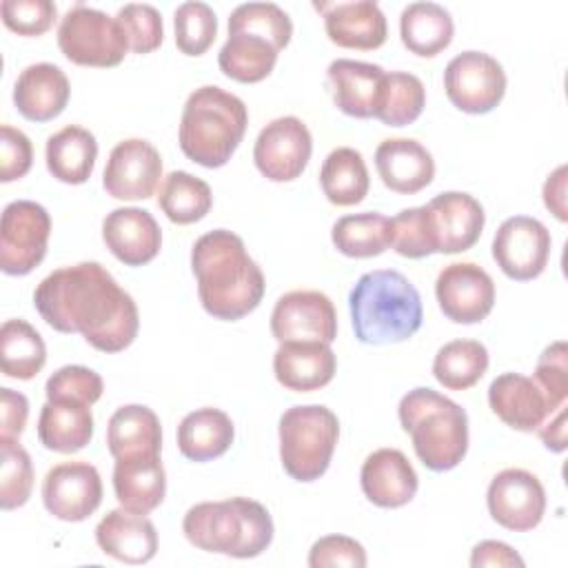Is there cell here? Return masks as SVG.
<instances>
[{
  "label": "cell",
  "instance_id": "34",
  "mask_svg": "<svg viewBox=\"0 0 568 568\" xmlns=\"http://www.w3.org/2000/svg\"><path fill=\"white\" fill-rule=\"evenodd\" d=\"M106 446L113 459L138 453H160L162 426L158 415L142 404L120 406L109 419Z\"/></svg>",
  "mask_w": 568,
  "mask_h": 568
},
{
  "label": "cell",
  "instance_id": "35",
  "mask_svg": "<svg viewBox=\"0 0 568 568\" xmlns=\"http://www.w3.org/2000/svg\"><path fill=\"white\" fill-rule=\"evenodd\" d=\"M320 184L331 204L353 206L359 204L368 193V169L357 149L337 146L333 149L320 169Z\"/></svg>",
  "mask_w": 568,
  "mask_h": 568
},
{
  "label": "cell",
  "instance_id": "17",
  "mask_svg": "<svg viewBox=\"0 0 568 568\" xmlns=\"http://www.w3.org/2000/svg\"><path fill=\"white\" fill-rule=\"evenodd\" d=\"M160 151L142 138H129L111 149L102 186L115 200H146L160 186Z\"/></svg>",
  "mask_w": 568,
  "mask_h": 568
},
{
  "label": "cell",
  "instance_id": "2",
  "mask_svg": "<svg viewBox=\"0 0 568 568\" xmlns=\"http://www.w3.org/2000/svg\"><path fill=\"white\" fill-rule=\"evenodd\" d=\"M191 268L202 308L217 320H242L264 297V273L233 231L215 229L197 237L191 248Z\"/></svg>",
  "mask_w": 568,
  "mask_h": 568
},
{
  "label": "cell",
  "instance_id": "14",
  "mask_svg": "<svg viewBox=\"0 0 568 568\" xmlns=\"http://www.w3.org/2000/svg\"><path fill=\"white\" fill-rule=\"evenodd\" d=\"M486 506L499 526L513 532H526L544 519L546 490L530 470L504 468L488 484Z\"/></svg>",
  "mask_w": 568,
  "mask_h": 568
},
{
  "label": "cell",
  "instance_id": "28",
  "mask_svg": "<svg viewBox=\"0 0 568 568\" xmlns=\"http://www.w3.org/2000/svg\"><path fill=\"white\" fill-rule=\"evenodd\" d=\"M490 410L510 428L532 433L550 415L546 395L532 377L501 373L488 386Z\"/></svg>",
  "mask_w": 568,
  "mask_h": 568
},
{
  "label": "cell",
  "instance_id": "38",
  "mask_svg": "<svg viewBox=\"0 0 568 568\" xmlns=\"http://www.w3.org/2000/svg\"><path fill=\"white\" fill-rule=\"evenodd\" d=\"M158 206L173 224H193L211 211L213 193L204 180L186 171H171L160 182Z\"/></svg>",
  "mask_w": 568,
  "mask_h": 568
},
{
  "label": "cell",
  "instance_id": "52",
  "mask_svg": "<svg viewBox=\"0 0 568 568\" xmlns=\"http://www.w3.org/2000/svg\"><path fill=\"white\" fill-rule=\"evenodd\" d=\"M566 180H568V166L561 164L557 166L544 182V204L546 209L559 220L566 222L568 220V211H566Z\"/></svg>",
  "mask_w": 568,
  "mask_h": 568
},
{
  "label": "cell",
  "instance_id": "3",
  "mask_svg": "<svg viewBox=\"0 0 568 568\" xmlns=\"http://www.w3.org/2000/svg\"><path fill=\"white\" fill-rule=\"evenodd\" d=\"M351 322L362 344H395L422 328L424 308L413 282L393 268L364 273L348 295Z\"/></svg>",
  "mask_w": 568,
  "mask_h": 568
},
{
  "label": "cell",
  "instance_id": "45",
  "mask_svg": "<svg viewBox=\"0 0 568 568\" xmlns=\"http://www.w3.org/2000/svg\"><path fill=\"white\" fill-rule=\"evenodd\" d=\"M535 382L546 395L550 413L566 404L568 397V348L566 342H552L546 346L535 366Z\"/></svg>",
  "mask_w": 568,
  "mask_h": 568
},
{
  "label": "cell",
  "instance_id": "32",
  "mask_svg": "<svg viewBox=\"0 0 568 568\" xmlns=\"http://www.w3.org/2000/svg\"><path fill=\"white\" fill-rule=\"evenodd\" d=\"M98 142L95 135L78 124H69L49 135L44 160L49 173L64 184H84L95 166Z\"/></svg>",
  "mask_w": 568,
  "mask_h": 568
},
{
  "label": "cell",
  "instance_id": "30",
  "mask_svg": "<svg viewBox=\"0 0 568 568\" xmlns=\"http://www.w3.org/2000/svg\"><path fill=\"white\" fill-rule=\"evenodd\" d=\"M93 437L91 404L73 397L47 399L38 417V439L47 450L78 453Z\"/></svg>",
  "mask_w": 568,
  "mask_h": 568
},
{
  "label": "cell",
  "instance_id": "4",
  "mask_svg": "<svg viewBox=\"0 0 568 568\" xmlns=\"http://www.w3.org/2000/svg\"><path fill=\"white\" fill-rule=\"evenodd\" d=\"M293 22L275 2H244L229 16V38L217 53L222 73L253 84L271 75L277 53L291 42Z\"/></svg>",
  "mask_w": 568,
  "mask_h": 568
},
{
  "label": "cell",
  "instance_id": "51",
  "mask_svg": "<svg viewBox=\"0 0 568 568\" xmlns=\"http://www.w3.org/2000/svg\"><path fill=\"white\" fill-rule=\"evenodd\" d=\"M470 566L479 568V566H506V568H515V566H524V559L517 555L515 548H510L504 541H495V539H486L479 541L473 552H470Z\"/></svg>",
  "mask_w": 568,
  "mask_h": 568
},
{
  "label": "cell",
  "instance_id": "8",
  "mask_svg": "<svg viewBox=\"0 0 568 568\" xmlns=\"http://www.w3.org/2000/svg\"><path fill=\"white\" fill-rule=\"evenodd\" d=\"M277 435L284 470L297 481H315L326 473L335 453L339 419L322 404L291 406L280 417Z\"/></svg>",
  "mask_w": 568,
  "mask_h": 568
},
{
  "label": "cell",
  "instance_id": "36",
  "mask_svg": "<svg viewBox=\"0 0 568 568\" xmlns=\"http://www.w3.org/2000/svg\"><path fill=\"white\" fill-rule=\"evenodd\" d=\"M331 240L335 248L346 257H375L390 248V217L366 211L355 215H344L333 224Z\"/></svg>",
  "mask_w": 568,
  "mask_h": 568
},
{
  "label": "cell",
  "instance_id": "12",
  "mask_svg": "<svg viewBox=\"0 0 568 568\" xmlns=\"http://www.w3.org/2000/svg\"><path fill=\"white\" fill-rule=\"evenodd\" d=\"M313 138L308 126L295 115L271 120L257 135L253 162L271 182H291L300 178L311 160Z\"/></svg>",
  "mask_w": 568,
  "mask_h": 568
},
{
  "label": "cell",
  "instance_id": "9",
  "mask_svg": "<svg viewBox=\"0 0 568 568\" xmlns=\"http://www.w3.org/2000/svg\"><path fill=\"white\" fill-rule=\"evenodd\" d=\"M58 47L67 60L80 67H118L129 40L115 18L100 9L75 2L60 20Z\"/></svg>",
  "mask_w": 568,
  "mask_h": 568
},
{
  "label": "cell",
  "instance_id": "24",
  "mask_svg": "<svg viewBox=\"0 0 568 568\" xmlns=\"http://www.w3.org/2000/svg\"><path fill=\"white\" fill-rule=\"evenodd\" d=\"M71 95L67 73L51 62H36L20 71L13 84V104L18 113L31 122H49L58 118Z\"/></svg>",
  "mask_w": 568,
  "mask_h": 568
},
{
  "label": "cell",
  "instance_id": "1",
  "mask_svg": "<svg viewBox=\"0 0 568 568\" xmlns=\"http://www.w3.org/2000/svg\"><path fill=\"white\" fill-rule=\"evenodd\" d=\"M33 306L53 331L80 333L102 353L124 351L140 328L133 297L98 262L49 273L33 291Z\"/></svg>",
  "mask_w": 568,
  "mask_h": 568
},
{
  "label": "cell",
  "instance_id": "27",
  "mask_svg": "<svg viewBox=\"0 0 568 568\" xmlns=\"http://www.w3.org/2000/svg\"><path fill=\"white\" fill-rule=\"evenodd\" d=\"M100 550L124 564H146L158 552V532L153 521L126 508L109 510L95 526Z\"/></svg>",
  "mask_w": 568,
  "mask_h": 568
},
{
  "label": "cell",
  "instance_id": "31",
  "mask_svg": "<svg viewBox=\"0 0 568 568\" xmlns=\"http://www.w3.org/2000/svg\"><path fill=\"white\" fill-rule=\"evenodd\" d=\"M235 439L231 417L213 406L191 410L178 426V448L191 462H211L222 457Z\"/></svg>",
  "mask_w": 568,
  "mask_h": 568
},
{
  "label": "cell",
  "instance_id": "7",
  "mask_svg": "<svg viewBox=\"0 0 568 568\" xmlns=\"http://www.w3.org/2000/svg\"><path fill=\"white\" fill-rule=\"evenodd\" d=\"M399 424L410 435L415 455L435 473L453 470L468 450V415L446 395L417 386L397 406Z\"/></svg>",
  "mask_w": 568,
  "mask_h": 568
},
{
  "label": "cell",
  "instance_id": "25",
  "mask_svg": "<svg viewBox=\"0 0 568 568\" xmlns=\"http://www.w3.org/2000/svg\"><path fill=\"white\" fill-rule=\"evenodd\" d=\"M337 368V357L326 342H282L273 355L275 379L295 393L324 388Z\"/></svg>",
  "mask_w": 568,
  "mask_h": 568
},
{
  "label": "cell",
  "instance_id": "26",
  "mask_svg": "<svg viewBox=\"0 0 568 568\" xmlns=\"http://www.w3.org/2000/svg\"><path fill=\"white\" fill-rule=\"evenodd\" d=\"M113 490L122 508L149 515L166 495V473L160 453H138L115 459Z\"/></svg>",
  "mask_w": 568,
  "mask_h": 568
},
{
  "label": "cell",
  "instance_id": "23",
  "mask_svg": "<svg viewBox=\"0 0 568 568\" xmlns=\"http://www.w3.org/2000/svg\"><path fill=\"white\" fill-rule=\"evenodd\" d=\"M375 169L384 186L413 195L426 189L435 178V160L430 151L413 138H388L375 149Z\"/></svg>",
  "mask_w": 568,
  "mask_h": 568
},
{
  "label": "cell",
  "instance_id": "41",
  "mask_svg": "<svg viewBox=\"0 0 568 568\" xmlns=\"http://www.w3.org/2000/svg\"><path fill=\"white\" fill-rule=\"evenodd\" d=\"M0 506L2 510L20 508L29 501L33 488V466L18 437H0Z\"/></svg>",
  "mask_w": 568,
  "mask_h": 568
},
{
  "label": "cell",
  "instance_id": "49",
  "mask_svg": "<svg viewBox=\"0 0 568 568\" xmlns=\"http://www.w3.org/2000/svg\"><path fill=\"white\" fill-rule=\"evenodd\" d=\"M33 164L31 140L16 126H0V180L13 182L29 173Z\"/></svg>",
  "mask_w": 568,
  "mask_h": 568
},
{
  "label": "cell",
  "instance_id": "13",
  "mask_svg": "<svg viewBox=\"0 0 568 568\" xmlns=\"http://www.w3.org/2000/svg\"><path fill=\"white\" fill-rule=\"evenodd\" d=\"M550 231L530 215L504 220L493 237V260L504 275L517 282L535 280L550 257Z\"/></svg>",
  "mask_w": 568,
  "mask_h": 568
},
{
  "label": "cell",
  "instance_id": "50",
  "mask_svg": "<svg viewBox=\"0 0 568 568\" xmlns=\"http://www.w3.org/2000/svg\"><path fill=\"white\" fill-rule=\"evenodd\" d=\"M29 402L22 393L11 388H0V437H20L27 426Z\"/></svg>",
  "mask_w": 568,
  "mask_h": 568
},
{
  "label": "cell",
  "instance_id": "16",
  "mask_svg": "<svg viewBox=\"0 0 568 568\" xmlns=\"http://www.w3.org/2000/svg\"><path fill=\"white\" fill-rule=\"evenodd\" d=\"M442 313L455 324H477L495 306V282L475 262L446 264L435 280Z\"/></svg>",
  "mask_w": 568,
  "mask_h": 568
},
{
  "label": "cell",
  "instance_id": "42",
  "mask_svg": "<svg viewBox=\"0 0 568 568\" xmlns=\"http://www.w3.org/2000/svg\"><path fill=\"white\" fill-rule=\"evenodd\" d=\"M175 44L184 55H202L217 36V16L206 2H182L173 13Z\"/></svg>",
  "mask_w": 568,
  "mask_h": 568
},
{
  "label": "cell",
  "instance_id": "22",
  "mask_svg": "<svg viewBox=\"0 0 568 568\" xmlns=\"http://www.w3.org/2000/svg\"><path fill=\"white\" fill-rule=\"evenodd\" d=\"M359 484L371 504L379 508H399L415 497L419 479L402 450L379 448L364 459Z\"/></svg>",
  "mask_w": 568,
  "mask_h": 568
},
{
  "label": "cell",
  "instance_id": "48",
  "mask_svg": "<svg viewBox=\"0 0 568 568\" xmlns=\"http://www.w3.org/2000/svg\"><path fill=\"white\" fill-rule=\"evenodd\" d=\"M308 566L311 568H326V566L364 568L366 566V550L353 537L326 535V537H320L311 546Z\"/></svg>",
  "mask_w": 568,
  "mask_h": 568
},
{
  "label": "cell",
  "instance_id": "21",
  "mask_svg": "<svg viewBox=\"0 0 568 568\" xmlns=\"http://www.w3.org/2000/svg\"><path fill=\"white\" fill-rule=\"evenodd\" d=\"M106 248L126 266L149 264L162 248V231L146 209H113L102 222Z\"/></svg>",
  "mask_w": 568,
  "mask_h": 568
},
{
  "label": "cell",
  "instance_id": "15",
  "mask_svg": "<svg viewBox=\"0 0 568 568\" xmlns=\"http://www.w3.org/2000/svg\"><path fill=\"white\" fill-rule=\"evenodd\" d=\"M271 333L282 342H326L337 337V313L320 291H288L271 313Z\"/></svg>",
  "mask_w": 568,
  "mask_h": 568
},
{
  "label": "cell",
  "instance_id": "18",
  "mask_svg": "<svg viewBox=\"0 0 568 568\" xmlns=\"http://www.w3.org/2000/svg\"><path fill=\"white\" fill-rule=\"evenodd\" d=\"M44 508L62 521H84L102 504V479L89 462H62L42 479Z\"/></svg>",
  "mask_w": 568,
  "mask_h": 568
},
{
  "label": "cell",
  "instance_id": "33",
  "mask_svg": "<svg viewBox=\"0 0 568 568\" xmlns=\"http://www.w3.org/2000/svg\"><path fill=\"white\" fill-rule=\"evenodd\" d=\"M455 24L448 13L437 2H410L399 16V36L404 47L419 55L433 58L442 53L453 42Z\"/></svg>",
  "mask_w": 568,
  "mask_h": 568
},
{
  "label": "cell",
  "instance_id": "39",
  "mask_svg": "<svg viewBox=\"0 0 568 568\" xmlns=\"http://www.w3.org/2000/svg\"><path fill=\"white\" fill-rule=\"evenodd\" d=\"M426 106L424 82L408 71H386L373 118L386 126L413 124Z\"/></svg>",
  "mask_w": 568,
  "mask_h": 568
},
{
  "label": "cell",
  "instance_id": "53",
  "mask_svg": "<svg viewBox=\"0 0 568 568\" xmlns=\"http://www.w3.org/2000/svg\"><path fill=\"white\" fill-rule=\"evenodd\" d=\"M537 430L548 450L564 453L566 450V404L559 406L555 413H550Z\"/></svg>",
  "mask_w": 568,
  "mask_h": 568
},
{
  "label": "cell",
  "instance_id": "29",
  "mask_svg": "<svg viewBox=\"0 0 568 568\" xmlns=\"http://www.w3.org/2000/svg\"><path fill=\"white\" fill-rule=\"evenodd\" d=\"M384 73L379 64L348 58L333 60L326 69V78L333 89L335 106L351 118H373Z\"/></svg>",
  "mask_w": 568,
  "mask_h": 568
},
{
  "label": "cell",
  "instance_id": "19",
  "mask_svg": "<svg viewBox=\"0 0 568 568\" xmlns=\"http://www.w3.org/2000/svg\"><path fill=\"white\" fill-rule=\"evenodd\" d=\"M428 220L437 253H462L475 246L484 231V206L464 191H446L435 195L428 204Z\"/></svg>",
  "mask_w": 568,
  "mask_h": 568
},
{
  "label": "cell",
  "instance_id": "47",
  "mask_svg": "<svg viewBox=\"0 0 568 568\" xmlns=\"http://www.w3.org/2000/svg\"><path fill=\"white\" fill-rule=\"evenodd\" d=\"M102 390H104L102 377L93 368L78 366V364L58 368L44 384L47 399L73 397V399L87 402L91 406L102 397Z\"/></svg>",
  "mask_w": 568,
  "mask_h": 568
},
{
  "label": "cell",
  "instance_id": "43",
  "mask_svg": "<svg viewBox=\"0 0 568 568\" xmlns=\"http://www.w3.org/2000/svg\"><path fill=\"white\" fill-rule=\"evenodd\" d=\"M390 248L408 260H422L437 253L426 204L410 206L390 217Z\"/></svg>",
  "mask_w": 568,
  "mask_h": 568
},
{
  "label": "cell",
  "instance_id": "11",
  "mask_svg": "<svg viewBox=\"0 0 568 568\" xmlns=\"http://www.w3.org/2000/svg\"><path fill=\"white\" fill-rule=\"evenodd\" d=\"M448 100L464 113H488L506 93L504 67L484 51H462L444 69Z\"/></svg>",
  "mask_w": 568,
  "mask_h": 568
},
{
  "label": "cell",
  "instance_id": "10",
  "mask_svg": "<svg viewBox=\"0 0 568 568\" xmlns=\"http://www.w3.org/2000/svg\"><path fill=\"white\" fill-rule=\"evenodd\" d=\"M51 217L33 200L9 202L0 222V268L7 275L31 273L47 255Z\"/></svg>",
  "mask_w": 568,
  "mask_h": 568
},
{
  "label": "cell",
  "instance_id": "20",
  "mask_svg": "<svg viewBox=\"0 0 568 568\" xmlns=\"http://www.w3.org/2000/svg\"><path fill=\"white\" fill-rule=\"evenodd\" d=\"M324 18L326 36L344 49L373 51L386 42V16L373 0L355 2H313Z\"/></svg>",
  "mask_w": 568,
  "mask_h": 568
},
{
  "label": "cell",
  "instance_id": "6",
  "mask_svg": "<svg viewBox=\"0 0 568 568\" xmlns=\"http://www.w3.org/2000/svg\"><path fill=\"white\" fill-rule=\"evenodd\" d=\"M246 124V104L237 95L215 84H204L184 102L178 142L189 160L206 169H217L240 146Z\"/></svg>",
  "mask_w": 568,
  "mask_h": 568
},
{
  "label": "cell",
  "instance_id": "46",
  "mask_svg": "<svg viewBox=\"0 0 568 568\" xmlns=\"http://www.w3.org/2000/svg\"><path fill=\"white\" fill-rule=\"evenodd\" d=\"M0 16L9 31L33 38L53 27L58 9L51 0H2Z\"/></svg>",
  "mask_w": 568,
  "mask_h": 568
},
{
  "label": "cell",
  "instance_id": "40",
  "mask_svg": "<svg viewBox=\"0 0 568 568\" xmlns=\"http://www.w3.org/2000/svg\"><path fill=\"white\" fill-rule=\"evenodd\" d=\"M488 371V351L477 339H453L433 359L435 379L448 390L475 386Z\"/></svg>",
  "mask_w": 568,
  "mask_h": 568
},
{
  "label": "cell",
  "instance_id": "5",
  "mask_svg": "<svg viewBox=\"0 0 568 568\" xmlns=\"http://www.w3.org/2000/svg\"><path fill=\"white\" fill-rule=\"evenodd\" d=\"M182 532L200 550L251 559L271 546L275 528L266 506L248 497H231L191 506Z\"/></svg>",
  "mask_w": 568,
  "mask_h": 568
},
{
  "label": "cell",
  "instance_id": "37",
  "mask_svg": "<svg viewBox=\"0 0 568 568\" xmlns=\"http://www.w3.org/2000/svg\"><path fill=\"white\" fill-rule=\"evenodd\" d=\"M47 362L42 335L24 320H7L0 328L2 373L13 379H33Z\"/></svg>",
  "mask_w": 568,
  "mask_h": 568
},
{
  "label": "cell",
  "instance_id": "44",
  "mask_svg": "<svg viewBox=\"0 0 568 568\" xmlns=\"http://www.w3.org/2000/svg\"><path fill=\"white\" fill-rule=\"evenodd\" d=\"M115 20L122 27L133 53H151L162 44V16L153 4L129 2L118 9Z\"/></svg>",
  "mask_w": 568,
  "mask_h": 568
}]
</instances>
